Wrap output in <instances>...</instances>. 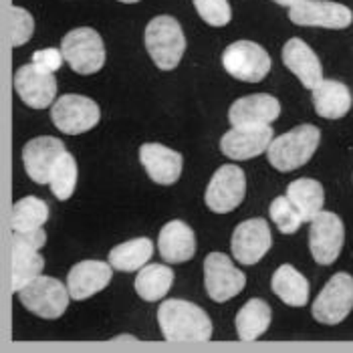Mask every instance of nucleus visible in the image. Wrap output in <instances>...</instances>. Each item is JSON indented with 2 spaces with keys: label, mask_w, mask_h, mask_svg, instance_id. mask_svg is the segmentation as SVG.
I'll use <instances>...</instances> for the list:
<instances>
[{
  "label": "nucleus",
  "mask_w": 353,
  "mask_h": 353,
  "mask_svg": "<svg viewBox=\"0 0 353 353\" xmlns=\"http://www.w3.org/2000/svg\"><path fill=\"white\" fill-rule=\"evenodd\" d=\"M158 323L170 343H204L212 337L210 317L190 301H163L158 309Z\"/></svg>",
  "instance_id": "1"
},
{
  "label": "nucleus",
  "mask_w": 353,
  "mask_h": 353,
  "mask_svg": "<svg viewBox=\"0 0 353 353\" xmlns=\"http://www.w3.org/2000/svg\"><path fill=\"white\" fill-rule=\"evenodd\" d=\"M47 243V234L43 228L37 230H14L10 236V289L19 293L32 279H37L45 259L41 256V248Z\"/></svg>",
  "instance_id": "2"
},
{
  "label": "nucleus",
  "mask_w": 353,
  "mask_h": 353,
  "mask_svg": "<svg viewBox=\"0 0 353 353\" xmlns=\"http://www.w3.org/2000/svg\"><path fill=\"white\" fill-rule=\"evenodd\" d=\"M321 134L315 125H299L281 137L272 139L267 156L269 163L279 172H293L309 162L319 145Z\"/></svg>",
  "instance_id": "3"
},
{
  "label": "nucleus",
  "mask_w": 353,
  "mask_h": 353,
  "mask_svg": "<svg viewBox=\"0 0 353 353\" xmlns=\"http://www.w3.org/2000/svg\"><path fill=\"white\" fill-rule=\"evenodd\" d=\"M145 47L152 61L162 71L176 69L186 51V37L180 23L168 14L152 19L145 27Z\"/></svg>",
  "instance_id": "4"
},
{
  "label": "nucleus",
  "mask_w": 353,
  "mask_h": 353,
  "mask_svg": "<svg viewBox=\"0 0 353 353\" xmlns=\"http://www.w3.org/2000/svg\"><path fill=\"white\" fill-rule=\"evenodd\" d=\"M61 51L69 67L79 75H93L105 65L103 39L93 28H75L65 34Z\"/></svg>",
  "instance_id": "5"
},
{
  "label": "nucleus",
  "mask_w": 353,
  "mask_h": 353,
  "mask_svg": "<svg viewBox=\"0 0 353 353\" xmlns=\"http://www.w3.org/2000/svg\"><path fill=\"white\" fill-rule=\"evenodd\" d=\"M19 299L30 313L43 319H57L69 307V289L53 276L39 274L19 291Z\"/></svg>",
  "instance_id": "6"
},
{
  "label": "nucleus",
  "mask_w": 353,
  "mask_h": 353,
  "mask_svg": "<svg viewBox=\"0 0 353 353\" xmlns=\"http://www.w3.org/2000/svg\"><path fill=\"white\" fill-rule=\"evenodd\" d=\"M222 67L239 81L259 83L269 75L272 63L261 45L252 41H236L222 53Z\"/></svg>",
  "instance_id": "7"
},
{
  "label": "nucleus",
  "mask_w": 353,
  "mask_h": 353,
  "mask_svg": "<svg viewBox=\"0 0 353 353\" xmlns=\"http://www.w3.org/2000/svg\"><path fill=\"white\" fill-rule=\"evenodd\" d=\"M353 309V276L337 272L329 279L323 291L313 303V317L323 325L341 323Z\"/></svg>",
  "instance_id": "8"
},
{
  "label": "nucleus",
  "mask_w": 353,
  "mask_h": 353,
  "mask_svg": "<svg viewBox=\"0 0 353 353\" xmlns=\"http://www.w3.org/2000/svg\"><path fill=\"white\" fill-rule=\"evenodd\" d=\"M51 117L57 130L69 136H77L93 130L99 123L101 111L93 99L85 95H63L53 103Z\"/></svg>",
  "instance_id": "9"
},
{
  "label": "nucleus",
  "mask_w": 353,
  "mask_h": 353,
  "mask_svg": "<svg viewBox=\"0 0 353 353\" xmlns=\"http://www.w3.org/2000/svg\"><path fill=\"white\" fill-rule=\"evenodd\" d=\"M246 194V178L245 172L234 165H222L218 168L216 174L212 176L208 188H206V206L216 212V214H226L232 212L243 204Z\"/></svg>",
  "instance_id": "10"
},
{
  "label": "nucleus",
  "mask_w": 353,
  "mask_h": 353,
  "mask_svg": "<svg viewBox=\"0 0 353 353\" xmlns=\"http://www.w3.org/2000/svg\"><path fill=\"white\" fill-rule=\"evenodd\" d=\"M204 285L210 299L216 303L236 297L246 285L245 272L239 271L234 263L222 254V252H210L204 261Z\"/></svg>",
  "instance_id": "11"
},
{
  "label": "nucleus",
  "mask_w": 353,
  "mask_h": 353,
  "mask_svg": "<svg viewBox=\"0 0 353 353\" xmlns=\"http://www.w3.org/2000/svg\"><path fill=\"white\" fill-rule=\"evenodd\" d=\"M345 241V228L341 218L333 212H319L311 220L309 248L319 265H331L337 261Z\"/></svg>",
  "instance_id": "12"
},
{
  "label": "nucleus",
  "mask_w": 353,
  "mask_h": 353,
  "mask_svg": "<svg viewBox=\"0 0 353 353\" xmlns=\"http://www.w3.org/2000/svg\"><path fill=\"white\" fill-rule=\"evenodd\" d=\"M289 19L301 27L347 28L353 23V12L345 4L331 0H301L291 6Z\"/></svg>",
  "instance_id": "13"
},
{
  "label": "nucleus",
  "mask_w": 353,
  "mask_h": 353,
  "mask_svg": "<svg viewBox=\"0 0 353 353\" xmlns=\"http://www.w3.org/2000/svg\"><path fill=\"white\" fill-rule=\"evenodd\" d=\"M272 246V234L265 218H250L241 222L234 232L230 248L239 263L243 265H254L259 263Z\"/></svg>",
  "instance_id": "14"
},
{
  "label": "nucleus",
  "mask_w": 353,
  "mask_h": 353,
  "mask_svg": "<svg viewBox=\"0 0 353 353\" xmlns=\"http://www.w3.org/2000/svg\"><path fill=\"white\" fill-rule=\"evenodd\" d=\"M272 141L271 125H245L232 128L220 139V150L230 160H250L269 150Z\"/></svg>",
  "instance_id": "15"
},
{
  "label": "nucleus",
  "mask_w": 353,
  "mask_h": 353,
  "mask_svg": "<svg viewBox=\"0 0 353 353\" xmlns=\"http://www.w3.org/2000/svg\"><path fill=\"white\" fill-rule=\"evenodd\" d=\"M14 89L28 108L45 109L53 105L57 95V79L53 73L43 71L32 63L21 67L14 73Z\"/></svg>",
  "instance_id": "16"
},
{
  "label": "nucleus",
  "mask_w": 353,
  "mask_h": 353,
  "mask_svg": "<svg viewBox=\"0 0 353 353\" xmlns=\"http://www.w3.org/2000/svg\"><path fill=\"white\" fill-rule=\"evenodd\" d=\"M63 152L67 150L59 137L43 136L30 139L23 150V162L30 180H34L37 184H49L54 162Z\"/></svg>",
  "instance_id": "17"
},
{
  "label": "nucleus",
  "mask_w": 353,
  "mask_h": 353,
  "mask_svg": "<svg viewBox=\"0 0 353 353\" xmlns=\"http://www.w3.org/2000/svg\"><path fill=\"white\" fill-rule=\"evenodd\" d=\"M279 115H281L279 99L267 93H254V95L241 97L230 105V111H228V119L232 128L271 125Z\"/></svg>",
  "instance_id": "18"
},
{
  "label": "nucleus",
  "mask_w": 353,
  "mask_h": 353,
  "mask_svg": "<svg viewBox=\"0 0 353 353\" xmlns=\"http://www.w3.org/2000/svg\"><path fill=\"white\" fill-rule=\"evenodd\" d=\"M139 162L143 163L148 176L162 186L176 184L182 174V154L165 148L162 143H143L139 148Z\"/></svg>",
  "instance_id": "19"
},
{
  "label": "nucleus",
  "mask_w": 353,
  "mask_h": 353,
  "mask_svg": "<svg viewBox=\"0 0 353 353\" xmlns=\"http://www.w3.org/2000/svg\"><path fill=\"white\" fill-rule=\"evenodd\" d=\"M113 271L103 261H81L77 263L67 276V289L71 299L83 301L103 291L111 283Z\"/></svg>",
  "instance_id": "20"
},
{
  "label": "nucleus",
  "mask_w": 353,
  "mask_h": 353,
  "mask_svg": "<svg viewBox=\"0 0 353 353\" xmlns=\"http://www.w3.org/2000/svg\"><path fill=\"white\" fill-rule=\"evenodd\" d=\"M283 63L291 73H295L299 77L305 89L313 91L319 83L323 81V67H321L319 57L301 39L287 41V45L283 47Z\"/></svg>",
  "instance_id": "21"
},
{
  "label": "nucleus",
  "mask_w": 353,
  "mask_h": 353,
  "mask_svg": "<svg viewBox=\"0 0 353 353\" xmlns=\"http://www.w3.org/2000/svg\"><path fill=\"white\" fill-rule=\"evenodd\" d=\"M158 250L168 263H186L196 252L194 230L182 220H172L160 230Z\"/></svg>",
  "instance_id": "22"
},
{
  "label": "nucleus",
  "mask_w": 353,
  "mask_h": 353,
  "mask_svg": "<svg viewBox=\"0 0 353 353\" xmlns=\"http://www.w3.org/2000/svg\"><path fill=\"white\" fill-rule=\"evenodd\" d=\"M313 105L321 117L339 119L352 109V93L343 83L323 79L313 89Z\"/></svg>",
  "instance_id": "23"
},
{
  "label": "nucleus",
  "mask_w": 353,
  "mask_h": 353,
  "mask_svg": "<svg viewBox=\"0 0 353 353\" xmlns=\"http://www.w3.org/2000/svg\"><path fill=\"white\" fill-rule=\"evenodd\" d=\"M272 293L291 307H305L309 301V281L293 265L279 267L271 279Z\"/></svg>",
  "instance_id": "24"
},
{
  "label": "nucleus",
  "mask_w": 353,
  "mask_h": 353,
  "mask_svg": "<svg viewBox=\"0 0 353 353\" xmlns=\"http://www.w3.org/2000/svg\"><path fill=\"white\" fill-rule=\"evenodd\" d=\"M287 196L297 206V210L303 216V222H311L323 210L325 194H323V186L317 180L299 178V180L291 182L287 188Z\"/></svg>",
  "instance_id": "25"
},
{
  "label": "nucleus",
  "mask_w": 353,
  "mask_h": 353,
  "mask_svg": "<svg viewBox=\"0 0 353 353\" xmlns=\"http://www.w3.org/2000/svg\"><path fill=\"white\" fill-rule=\"evenodd\" d=\"M271 307L267 301L250 299L243 305V309L236 315V331L243 341H254L259 339L269 325H271Z\"/></svg>",
  "instance_id": "26"
},
{
  "label": "nucleus",
  "mask_w": 353,
  "mask_h": 353,
  "mask_svg": "<svg viewBox=\"0 0 353 353\" xmlns=\"http://www.w3.org/2000/svg\"><path fill=\"white\" fill-rule=\"evenodd\" d=\"M174 285V271L165 265L141 267L136 276V291L143 301H160Z\"/></svg>",
  "instance_id": "27"
},
{
  "label": "nucleus",
  "mask_w": 353,
  "mask_h": 353,
  "mask_svg": "<svg viewBox=\"0 0 353 353\" xmlns=\"http://www.w3.org/2000/svg\"><path fill=\"white\" fill-rule=\"evenodd\" d=\"M154 254V243L150 239H134L117 245L109 252V265L117 271L132 272L145 267Z\"/></svg>",
  "instance_id": "28"
},
{
  "label": "nucleus",
  "mask_w": 353,
  "mask_h": 353,
  "mask_svg": "<svg viewBox=\"0 0 353 353\" xmlns=\"http://www.w3.org/2000/svg\"><path fill=\"white\" fill-rule=\"evenodd\" d=\"M49 220V204L37 196H27L12 206V230H37Z\"/></svg>",
  "instance_id": "29"
},
{
  "label": "nucleus",
  "mask_w": 353,
  "mask_h": 353,
  "mask_svg": "<svg viewBox=\"0 0 353 353\" xmlns=\"http://www.w3.org/2000/svg\"><path fill=\"white\" fill-rule=\"evenodd\" d=\"M49 186L59 200H69L73 196L77 186V163L69 152H63L54 162Z\"/></svg>",
  "instance_id": "30"
},
{
  "label": "nucleus",
  "mask_w": 353,
  "mask_h": 353,
  "mask_svg": "<svg viewBox=\"0 0 353 353\" xmlns=\"http://www.w3.org/2000/svg\"><path fill=\"white\" fill-rule=\"evenodd\" d=\"M271 218L283 234H295L303 224V216L289 196H279L271 202Z\"/></svg>",
  "instance_id": "31"
},
{
  "label": "nucleus",
  "mask_w": 353,
  "mask_h": 353,
  "mask_svg": "<svg viewBox=\"0 0 353 353\" xmlns=\"http://www.w3.org/2000/svg\"><path fill=\"white\" fill-rule=\"evenodd\" d=\"M194 6L210 27H226L230 23L232 10L228 0H194Z\"/></svg>",
  "instance_id": "32"
},
{
  "label": "nucleus",
  "mask_w": 353,
  "mask_h": 353,
  "mask_svg": "<svg viewBox=\"0 0 353 353\" xmlns=\"http://www.w3.org/2000/svg\"><path fill=\"white\" fill-rule=\"evenodd\" d=\"M32 30H34V21L30 12L21 6H12L10 8V45L12 47L25 45L32 37Z\"/></svg>",
  "instance_id": "33"
},
{
  "label": "nucleus",
  "mask_w": 353,
  "mask_h": 353,
  "mask_svg": "<svg viewBox=\"0 0 353 353\" xmlns=\"http://www.w3.org/2000/svg\"><path fill=\"white\" fill-rule=\"evenodd\" d=\"M63 51L59 49H41L37 53L32 54V63L43 69V71H49V73H54L57 69H61L63 65Z\"/></svg>",
  "instance_id": "34"
},
{
  "label": "nucleus",
  "mask_w": 353,
  "mask_h": 353,
  "mask_svg": "<svg viewBox=\"0 0 353 353\" xmlns=\"http://www.w3.org/2000/svg\"><path fill=\"white\" fill-rule=\"evenodd\" d=\"M272 2H276L281 6H295V4H299L301 0H272Z\"/></svg>",
  "instance_id": "35"
},
{
  "label": "nucleus",
  "mask_w": 353,
  "mask_h": 353,
  "mask_svg": "<svg viewBox=\"0 0 353 353\" xmlns=\"http://www.w3.org/2000/svg\"><path fill=\"white\" fill-rule=\"evenodd\" d=\"M119 2H125V4H136L139 0H119Z\"/></svg>",
  "instance_id": "36"
}]
</instances>
